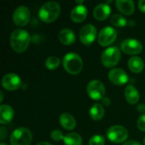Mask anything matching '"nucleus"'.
I'll return each instance as SVG.
<instances>
[{
  "label": "nucleus",
  "instance_id": "nucleus-1",
  "mask_svg": "<svg viewBox=\"0 0 145 145\" xmlns=\"http://www.w3.org/2000/svg\"><path fill=\"white\" fill-rule=\"evenodd\" d=\"M31 37L28 31L23 29H16L12 31L10 36V46L17 53L24 52L29 46Z\"/></svg>",
  "mask_w": 145,
  "mask_h": 145
},
{
  "label": "nucleus",
  "instance_id": "nucleus-2",
  "mask_svg": "<svg viewBox=\"0 0 145 145\" xmlns=\"http://www.w3.org/2000/svg\"><path fill=\"white\" fill-rule=\"evenodd\" d=\"M61 11L60 5L56 1H49L45 3L39 9V18L45 23L54 21L59 15Z\"/></svg>",
  "mask_w": 145,
  "mask_h": 145
},
{
  "label": "nucleus",
  "instance_id": "nucleus-3",
  "mask_svg": "<svg viewBox=\"0 0 145 145\" xmlns=\"http://www.w3.org/2000/svg\"><path fill=\"white\" fill-rule=\"evenodd\" d=\"M63 66L69 74L77 75L83 67L82 59L76 53H68L63 58Z\"/></svg>",
  "mask_w": 145,
  "mask_h": 145
},
{
  "label": "nucleus",
  "instance_id": "nucleus-4",
  "mask_svg": "<svg viewBox=\"0 0 145 145\" xmlns=\"http://www.w3.org/2000/svg\"><path fill=\"white\" fill-rule=\"evenodd\" d=\"M11 145H30L32 140V134L28 128H16L10 136Z\"/></svg>",
  "mask_w": 145,
  "mask_h": 145
},
{
  "label": "nucleus",
  "instance_id": "nucleus-5",
  "mask_svg": "<svg viewBox=\"0 0 145 145\" xmlns=\"http://www.w3.org/2000/svg\"><path fill=\"white\" fill-rule=\"evenodd\" d=\"M121 51L116 47H110L106 48L101 55V62L107 68L116 66L121 59Z\"/></svg>",
  "mask_w": 145,
  "mask_h": 145
},
{
  "label": "nucleus",
  "instance_id": "nucleus-6",
  "mask_svg": "<svg viewBox=\"0 0 145 145\" xmlns=\"http://www.w3.org/2000/svg\"><path fill=\"white\" fill-rule=\"evenodd\" d=\"M106 136L110 142L114 144H121L127 140L128 137V132L124 127L116 125L110 127L107 130Z\"/></svg>",
  "mask_w": 145,
  "mask_h": 145
},
{
  "label": "nucleus",
  "instance_id": "nucleus-7",
  "mask_svg": "<svg viewBox=\"0 0 145 145\" xmlns=\"http://www.w3.org/2000/svg\"><path fill=\"white\" fill-rule=\"evenodd\" d=\"M87 93L88 95L94 100L103 99L105 94V85L99 80H93L87 86Z\"/></svg>",
  "mask_w": 145,
  "mask_h": 145
},
{
  "label": "nucleus",
  "instance_id": "nucleus-8",
  "mask_svg": "<svg viewBox=\"0 0 145 145\" xmlns=\"http://www.w3.org/2000/svg\"><path fill=\"white\" fill-rule=\"evenodd\" d=\"M31 19V12L30 9L25 6L20 5L15 8L13 14V21L18 26L25 25Z\"/></svg>",
  "mask_w": 145,
  "mask_h": 145
},
{
  "label": "nucleus",
  "instance_id": "nucleus-9",
  "mask_svg": "<svg viewBox=\"0 0 145 145\" xmlns=\"http://www.w3.org/2000/svg\"><path fill=\"white\" fill-rule=\"evenodd\" d=\"M116 37L117 31L115 28L111 26H105L99 31L98 36V42L101 46L106 47L113 43L116 39Z\"/></svg>",
  "mask_w": 145,
  "mask_h": 145
},
{
  "label": "nucleus",
  "instance_id": "nucleus-10",
  "mask_svg": "<svg viewBox=\"0 0 145 145\" xmlns=\"http://www.w3.org/2000/svg\"><path fill=\"white\" fill-rule=\"evenodd\" d=\"M121 50L125 54H130V55L138 54L143 50V45H142V43L138 40L134 39V38H127V39H125L121 42Z\"/></svg>",
  "mask_w": 145,
  "mask_h": 145
},
{
  "label": "nucleus",
  "instance_id": "nucleus-11",
  "mask_svg": "<svg viewBox=\"0 0 145 145\" xmlns=\"http://www.w3.org/2000/svg\"><path fill=\"white\" fill-rule=\"evenodd\" d=\"M97 36V29L92 24H87L83 27H82L79 37L81 42L85 45H90L93 42Z\"/></svg>",
  "mask_w": 145,
  "mask_h": 145
},
{
  "label": "nucleus",
  "instance_id": "nucleus-12",
  "mask_svg": "<svg viewBox=\"0 0 145 145\" xmlns=\"http://www.w3.org/2000/svg\"><path fill=\"white\" fill-rule=\"evenodd\" d=\"M21 85L20 77L15 73H8L2 79V86L8 91L17 90Z\"/></svg>",
  "mask_w": 145,
  "mask_h": 145
},
{
  "label": "nucleus",
  "instance_id": "nucleus-13",
  "mask_svg": "<svg viewBox=\"0 0 145 145\" xmlns=\"http://www.w3.org/2000/svg\"><path fill=\"white\" fill-rule=\"evenodd\" d=\"M109 80L117 86L124 85L128 81V76L127 72L121 68H113L108 73Z\"/></svg>",
  "mask_w": 145,
  "mask_h": 145
},
{
  "label": "nucleus",
  "instance_id": "nucleus-14",
  "mask_svg": "<svg viewBox=\"0 0 145 145\" xmlns=\"http://www.w3.org/2000/svg\"><path fill=\"white\" fill-rule=\"evenodd\" d=\"M88 15V8L85 5L78 4L76 7L73 8V9L71 12V19L72 21L80 23L82 22Z\"/></svg>",
  "mask_w": 145,
  "mask_h": 145
},
{
  "label": "nucleus",
  "instance_id": "nucleus-15",
  "mask_svg": "<svg viewBox=\"0 0 145 145\" xmlns=\"http://www.w3.org/2000/svg\"><path fill=\"white\" fill-rule=\"evenodd\" d=\"M111 12V8L110 5L107 3H99L93 9V17L98 20H106Z\"/></svg>",
  "mask_w": 145,
  "mask_h": 145
},
{
  "label": "nucleus",
  "instance_id": "nucleus-16",
  "mask_svg": "<svg viewBox=\"0 0 145 145\" xmlns=\"http://www.w3.org/2000/svg\"><path fill=\"white\" fill-rule=\"evenodd\" d=\"M116 5L119 11L126 15H131L133 14L135 5L132 0H116Z\"/></svg>",
  "mask_w": 145,
  "mask_h": 145
},
{
  "label": "nucleus",
  "instance_id": "nucleus-17",
  "mask_svg": "<svg viewBox=\"0 0 145 145\" xmlns=\"http://www.w3.org/2000/svg\"><path fill=\"white\" fill-rule=\"evenodd\" d=\"M59 40L65 45H71L76 42V35L72 30L64 28L59 32Z\"/></svg>",
  "mask_w": 145,
  "mask_h": 145
},
{
  "label": "nucleus",
  "instance_id": "nucleus-18",
  "mask_svg": "<svg viewBox=\"0 0 145 145\" xmlns=\"http://www.w3.org/2000/svg\"><path fill=\"white\" fill-rule=\"evenodd\" d=\"M14 115L13 108L8 105H2L0 106V123L8 124L9 123Z\"/></svg>",
  "mask_w": 145,
  "mask_h": 145
},
{
  "label": "nucleus",
  "instance_id": "nucleus-19",
  "mask_svg": "<svg viewBox=\"0 0 145 145\" xmlns=\"http://www.w3.org/2000/svg\"><path fill=\"white\" fill-rule=\"evenodd\" d=\"M59 124L66 130H73L76 126V119L69 113H63L59 116Z\"/></svg>",
  "mask_w": 145,
  "mask_h": 145
},
{
  "label": "nucleus",
  "instance_id": "nucleus-20",
  "mask_svg": "<svg viewBox=\"0 0 145 145\" xmlns=\"http://www.w3.org/2000/svg\"><path fill=\"white\" fill-rule=\"evenodd\" d=\"M128 68L131 71L134 73H140L144 69V60L138 56H133L127 61Z\"/></svg>",
  "mask_w": 145,
  "mask_h": 145
},
{
  "label": "nucleus",
  "instance_id": "nucleus-21",
  "mask_svg": "<svg viewBox=\"0 0 145 145\" xmlns=\"http://www.w3.org/2000/svg\"><path fill=\"white\" fill-rule=\"evenodd\" d=\"M125 97L127 101L131 105H135L139 101V93L133 85H128L125 88Z\"/></svg>",
  "mask_w": 145,
  "mask_h": 145
},
{
  "label": "nucleus",
  "instance_id": "nucleus-22",
  "mask_svg": "<svg viewBox=\"0 0 145 145\" xmlns=\"http://www.w3.org/2000/svg\"><path fill=\"white\" fill-rule=\"evenodd\" d=\"M89 115L93 120L99 121L105 116V109L102 106V105H100L99 103L93 104L89 110Z\"/></svg>",
  "mask_w": 145,
  "mask_h": 145
},
{
  "label": "nucleus",
  "instance_id": "nucleus-23",
  "mask_svg": "<svg viewBox=\"0 0 145 145\" xmlns=\"http://www.w3.org/2000/svg\"><path fill=\"white\" fill-rule=\"evenodd\" d=\"M64 143L65 145H82V138L76 133H70L64 138Z\"/></svg>",
  "mask_w": 145,
  "mask_h": 145
},
{
  "label": "nucleus",
  "instance_id": "nucleus-24",
  "mask_svg": "<svg viewBox=\"0 0 145 145\" xmlns=\"http://www.w3.org/2000/svg\"><path fill=\"white\" fill-rule=\"evenodd\" d=\"M60 65V59L57 56H49L45 60V66L48 70H55Z\"/></svg>",
  "mask_w": 145,
  "mask_h": 145
},
{
  "label": "nucleus",
  "instance_id": "nucleus-25",
  "mask_svg": "<svg viewBox=\"0 0 145 145\" xmlns=\"http://www.w3.org/2000/svg\"><path fill=\"white\" fill-rule=\"evenodd\" d=\"M111 24L116 27H124L127 25V20L124 16L119 14H116L110 18Z\"/></svg>",
  "mask_w": 145,
  "mask_h": 145
},
{
  "label": "nucleus",
  "instance_id": "nucleus-26",
  "mask_svg": "<svg viewBox=\"0 0 145 145\" xmlns=\"http://www.w3.org/2000/svg\"><path fill=\"white\" fill-rule=\"evenodd\" d=\"M105 139L101 135H93L90 140H89V145H105Z\"/></svg>",
  "mask_w": 145,
  "mask_h": 145
},
{
  "label": "nucleus",
  "instance_id": "nucleus-27",
  "mask_svg": "<svg viewBox=\"0 0 145 145\" xmlns=\"http://www.w3.org/2000/svg\"><path fill=\"white\" fill-rule=\"evenodd\" d=\"M64 136H63V133L60 130H58V129H54L51 132V138L54 140V141H56V142H59L60 141L61 139H64Z\"/></svg>",
  "mask_w": 145,
  "mask_h": 145
},
{
  "label": "nucleus",
  "instance_id": "nucleus-28",
  "mask_svg": "<svg viewBox=\"0 0 145 145\" xmlns=\"http://www.w3.org/2000/svg\"><path fill=\"white\" fill-rule=\"evenodd\" d=\"M137 125L140 131L145 132V114H143L142 116H140L138 119L137 121Z\"/></svg>",
  "mask_w": 145,
  "mask_h": 145
},
{
  "label": "nucleus",
  "instance_id": "nucleus-29",
  "mask_svg": "<svg viewBox=\"0 0 145 145\" xmlns=\"http://www.w3.org/2000/svg\"><path fill=\"white\" fill-rule=\"evenodd\" d=\"M7 134H8L7 129H6L5 127H2L0 128V139H1L2 141L4 140V139L6 138V137H7Z\"/></svg>",
  "mask_w": 145,
  "mask_h": 145
},
{
  "label": "nucleus",
  "instance_id": "nucleus-30",
  "mask_svg": "<svg viewBox=\"0 0 145 145\" xmlns=\"http://www.w3.org/2000/svg\"><path fill=\"white\" fill-rule=\"evenodd\" d=\"M138 8L142 12L145 13V0H140L138 2Z\"/></svg>",
  "mask_w": 145,
  "mask_h": 145
},
{
  "label": "nucleus",
  "instance_id": "nucleus-31",
  "mask_svg": "<svg viewBox=\"0 0 145 145\" xmlns=\"http://www.w3.org/2000/svg\"><path fill=\"white\" fill-rule=\"evenodd\" d=\"M123 145H142L138 141H135V140H129L125 142Z\"/></svg>",
  "mask_w": 145,
  "mask_h": 145
},
{
  "label": "nucleus",
  "instance_id": "nucleus-32",
  "mask_svg": "<svg viewBox=\"0 0 145 145\" xmlns=\"http://www.w3.org/2000/svg\"><path fill=\"white\" fill-rule=\"evenodd\" d=\"M138 110L139 111V112H144L145 111V105H138Z\"/></svg>",
  "mask_w": 145,
  "mask_h": 145
},
{
  "label": "nucleus",
  "instance_id": "nucleus-33",
  "mask_svg": "<svg viewBox=\"0 0 145 145\" xmlns=\"http://www.w3.org/2000/svg\"><path fill=\"white\" fill-rule=\"evenodd\" d=\"M102 100L104 101V104H105V105H110V100L108 98H104Z\"/></svg>",
  "mask_w": 145,
  "mask_h": 145
},
{
  "label": "nucleus",
  "instance_id": "nucleus-34",
  "mask_svg": "<svg viewBox=\"0 0 145 145\" xmlns=\"http://www.w3.org/2000/svg\"><path fill=\"white\" fill-rule=\"evenodd\" d=\"M36 145H52L50 143H48V142H41V143H38Z\"/></svg>",
  "mask_w": 145,
  "mask_h": 145
},
{
  "label": "nucleus",
  "instance_id": "nucleus-35",
  "mask_svg": "<svg viewBox=\"0 0 145 145\" xmlns=\"http://www.w3.org/2000/svg\"><path fill=\"white\" fill-rule=\"evenodd\" d=\"M0 95H1V101H3V92H0Z\"/></svg>",
  "mask_w": 145,
  "mask_h": 145
},
{
  "label": "nucleus",
  "instance_id": "nucleus-36",
  "mask_svg": "<svg viewBox=\"0 0 145 145\" xmlns=\"http://www.w3.org/2000/svg\"><path fill=\"white\" fill-rule=\"evenodd\" d=\"M76 3H80V4H82V3H83V0H82V1H76Z\"/></svg>",
  "mask_w": 145,
  "mask_h": 145
},
{
  "label": "nucleus",
  "instance_id": "nucleus-37",
  "mask_svg": "<svg viewBox=\"0 0 145 145\" xmlns=\"http://www.w3.org/2000/svg\"><path fill=\"white\" fill-rule=\"evenodd\" d=\"M0 145H8V144H5V143H1Z\"/></svg>",
  "mask_w": 145,
  "mask_h": 145
},
{
  "label": "nucleus",
  "instance_id": "nucleus-38",
  "mask_svg": "<svg viewBox=\"0 0 145 145\" xmlns=\"http://www.w3.org/2000/svg\"><path fill=\"white\" fill-rule=\"evenodd\" d=\"M144 144L145 145V137H144Z\"/></svg>",
  "mask_w": 145,
  "mask_h": 145
}]
</instances>
